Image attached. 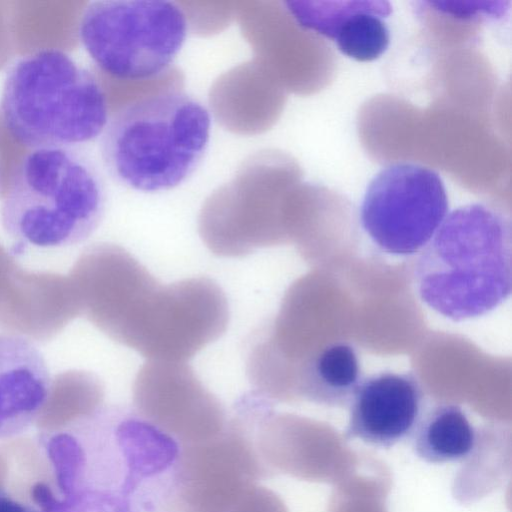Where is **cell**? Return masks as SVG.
<instances>
[{"instance_id": "1", "label": "cell", "mask_w": 512, "mask_h": 512, "mask_svg": "<svg viewBox=\"0 0 512 512\" xmlns=\"http://www.w3.org/2000/svg\"><path fill=\"white\" fill-rule=\"evenodd\" d=\"M53 484L37 482V512H129L146 479L173 462L175 443L156 427L100 408L45 441Z\"/></svg>"}, {"instance_id": "2", "label": "cell", "mask_w": 512, "mask_h": 512, "mask_svg": "<svg viewBox=\"0 0 512 512\" xmlns=\"http://www.w3.org/2000/svg\"><path fill=\"white\" fill-rule=\"evenodd\" d=\"M510 219L484 204L449 213L420 251L413 279L420 299L462 321L487 314L511 293Z\"/></svg>"}, {"instance_id": "3", "label": "cell", "mask_w": 512, "mask_h": 512, "mask_svg": "<svg viewBox=\"0 0 512 512\" xmlns=\"http://www.w3.org/2000/svg\"><path fill=\"white\" fill-rule=\"evenodd\" d=\"M211 116L196 98L167 90L123 106L100 139L107 173L142 192L173 189L199 167L208 149Z\"/></svg>"}, {"instance_id": "4", "label": "cell", "mask_w": 512, "mask_h": 512, "mask_svg": "<svg viewBox=\"0 0 512 512\" xmlns=\"http://www.w3.org/2000/svg\"><path fill=\"white\" fill-rule=\"evenodd\" d=\"M106 203L103 176L84 150L35 149L14 168L1 205V224L18 244L66 247L94 233Z\"/></svg>"}, {"instance_id": "5", "label": "cell", "mask_w": 512, "mask_h": 512, "mask_svg": "<svg viewBox=\"0 0 512 512\" xmlns=\"http://www.w3.org/2000/svg\"><path fill=\"white\" fill-rule=\"evenodd\" d=\"M6 129L28 148L79 147L108 122L104 89L66 52L38 49L8 69L0 101Z\"/></svg>"}, {"instance_id": "6", "label": "cell", "mask_w": 512, "mask_h": 512, "mask_svg": "<svg viewBox=\"0 0 512 512\" xmlns=\"http://www.w3.org/2000/svg\"><path fill=\"white\" fill-rule=\"evenodd\" d=\"M188 34L183 9L165 0H99L83 10L80 42L105 73L144 80L164 72Z\"/></svg>"}, {"instance_id": "7", "label": "cell", "mask_w": 512, "mask_h": 512, "mask_svg": "<svg viewBox=\"0 0 512 512\" xmlns=\"http://www.w3.org/2000/svg\"><path fill=\"white\" fill-rule=\"evenodd\" d=\"M448 211L443 181L434 170L396 163L370 182L361 205V224L383 252L410 256L431 240Z\"/></svg>"}, {"instance_id": "8", "label": "cell", "mask_w": 512, "mask_h": 512, "mask_svg": "<svg viewBox=\"0 0 512 512\" xmlns=\"http://www.w3.org/2000/svg\"><path fill=\"white\" fill-rule=\"evenodd\" d=\"M424 393L417 377L379 372L360 382L349 404L346 436L390 448L412 435L422 413Z\"/></svg>"}, {"instance_id": "9", "label": "cell", "mask_w": 512, "mask_h": 512, "mask_svg": "<svg viewBox=\"0 0 512 512\" xmlns=\"http://www.w3.org/2000/svg\"><path fill=\"white\" fill-rule=\"evenodd\" d=\"M50 392V372L39 348L25 336L0 333V438L28 428Z\"/></svg>"}, {"instance_id": "10", "label": "cell", "mask_w": 512, "mask_h": 512, "mask_svg": "<svg viewBox=\"0 0 512 512\" xmlns=\"http://www.w3.org/2000/svg\"><path fill=\"white\" fill-rule=\"evenodd\" d=\"M362 379L355 348L339 341L324 347L305 364L300 389L304 397L314 403L346 407Z\"/></svg>"}, {"instance_id": "11", "label": "cell", "mask_w": 512, "mask_h": 512, "mask_svg": "<svg viewBox=\"0 0 512 512\" xmlns=\"http://www.w3.org/2000/svg\"><path fill=\"white\" fill-rule=\"evenodd\" d=\"M412 437L416 455L435 464L465 459L477 441L466 413L453 403H439L423 411Z\"/></svg>"}, {"instance_id": "12", "label": "cell", "mask_w": 512, "mask_h": 512, "mask_svg": "<svg viewBox=\"0 0 512 512\" xmlns=\"http://www.w3.org/2000/svg\"><path fill=\"white\" fill-rule=\"evenodd\" d=\"M391 12L384 1H360L336 30L335 40L339 50L357 61H372L388 48L390 34L382 17Z\"/></svg>"}, {"instance_id": "13", "label": "cell", "mask_w": 512, "mask_h": 512, "mask_svg": "<svg viewBox=\"0 0 512 512\" xmlns=\"http://www.w3.org/2000/svg\"><path fill=\"white\" fill-rule=\"evenodd\" d=\"M0 512H37L32 505L23 503L0 487Z\"/></svg>"}]
</instances>
